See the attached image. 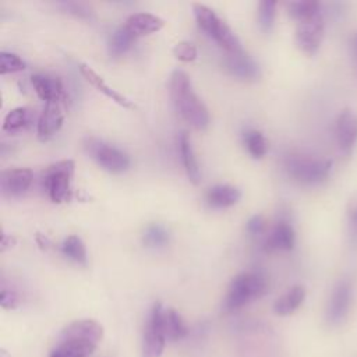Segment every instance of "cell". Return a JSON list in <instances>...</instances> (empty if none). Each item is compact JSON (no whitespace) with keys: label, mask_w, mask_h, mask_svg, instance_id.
Wrapping results in <instances>:
<instances>
[{"label":"cell","mask_w":357,"mask_h":357,"mask_svg":"<svg viewBox=\"0 0 357 357\" xmlns=\"http://www.w3.org/2000/svg\"><path fill=\"white\" fill-rule=\"evenodd\" d=\"M102 339L103 326L98 321H73L60 332L49 357H89Z\"/></svg>","instance_id":"obj_1"},{"label":"cell","mask_w":357,"mask_h":357,"mask_svg":"<svg viewBox=\"0 0 357 357\" xmlns=\"http://www.w3.org/2000/svg\"><path fill=\"white\" fill-rule=\"evenodd\" d=\"M169 93L174 109L194 128L205 130L209 126V112L195 93L191 79L183 70H174L169 79Z\"/></svg>","instance_id":"obj_2"},{"label":"cell","mask_w":357,"mask_h":357,"mask_svg":"<svg viewBox=\"0 0 357 357\" xmlns=\"http://www.w3.org/2000/svg\"><path fill=\"white\" fill-rule=\"evenodd\" d=\"M268 291V279L261 272L248 271L234 276L227 287L223 310L234 312L248 303L261 298Z\"/></svg>","instance_id":"obj_3"},{"label":"cell","mask_w":357,"mask_h":357,"mask_svg":"<svg viewBox=\"0 0 357 357\" xmlns=\"http://www.w3.org/2000/svg\"><path fill=\"white\" fill-rule=\"evenodd\" d=\"M286 173L296 181L305 185H315L325 181L332 172V160L311 155L291 152L283 159Z\"/></svg>","instance_id":"obj_4"},{"label":"cell","mask_w":357,"mask_h":357,"mask_svg":"<svg viewBox=\"0 0 357 357\" xmlns=\"http://www.w3.org/2000/svg\"><path fill=\"white\" fill-rule=\"evenodd\" d=\"M192 11L198 26L226 53H238L244 50L234 31L212 8L205 4L195 3L192 4Z\"/></svg>","instance_id":"obj_5"},{"label":"cell","mask_w":357,"mask_h":357,"mask_svg":"<svg viewBox=\"0 0 357 357\" xmlns=\"http://www.w3.org/2000/svg\"><path fill=\"white\" fill-rule=\"evenodd\" d=\"M74 160L64 159L47 166L42 172V185L53 202L61 204L71 198V181L74 177Z\"/></svg>","instance_id":"obj_6"},{"label":"cell","mask_w":357,"mask_h":357,"mask_svg":"<svg viewBox=\"0 0 357 357\" xmlns=\"http://www.w3.org/2000/svg\"><path fill=\"white\" fill-rule=\"evenodd\" d=\"M165 307L160 303H155L146 318V324L142 333L141 357H162L166 346V332L163 325Z\"/></svg>","instance_id":"obj_7"},{"label":"cell","mask_w":357,"mask_h":357,"mask_svg":"<svg viewBox=\"0 0 357 357\" xmlns=\"http://www.w3.org/2000/svg\"><path fill=\"white\" fill-rule=\"evenodd\" d=\"M353 303V284L347 278L339 279L331 290L326 308L325 319L329 325H340L349 315Z\"/></svg>","instance_id":"obj_8"},{"label":"cell","mask_w":357,"mask_h":357,"mask_svg":"<svg viewBox=\"0 0 357 357\" xmlns=\"http://www.w3.org/2000/svg\"><path fill=\"white\" fill-rule=\"evenodd\" d=\"M85 148L88 153L95 159V162L110 173H121L130 166V158L126 152L98 138H89L85 144Z\"/></svg>","instance_id":"obj_9"},{"label":"cell","mask_w":357,"mask_h":357,"mask_svg":"<svg viewBox=\"0 0 357 357\" xmlns=\"http://www.w3.org/2000/svg\"><path fill=\"white\" fill-rule=\"evenodd\" d=\"M324 32H325V22H324L322 13L312 18L300 21L297 22L296 32H294L296 45L305 54H315L322 43Z\"/></svg>","instance_id":"obj_10"},{"label":"cell","mask_w":357,"mask_h":357,"mask_svg":"<svg viewBox=\"0 0 357 357\" xmlns=\"http://www.w3.org/2000/svg\"><path fill=\"white\" fill-rule=\"evenodd\" d=\"M335 137L339 149L350 153L357 145V112L350 107L340 110L335 121Z\"/></svg>","instance_id":"obj_11"},{"label":"cell","mask_w":357,"mask_h":357,"mask_svg":"<svg viewBox=\"0 0 357 357\" xmlns=\"http://www.w3.org/2000/svg\"><path fill=\"white\" fill-rule=\"evenodd\" d=\"M223 66L230 75L243 81H257L261 77L258 63L244 50L238 53H226Z\"/></svg>","instance_id":"obj_12"},{"label":"cell","mask_w":357,"mask_h":357,"mask_svg":"<svg viewBox=\"0 0 357 357\" xmlns=\"http://www.w3.org/2000/svg\"><path fill=\"white\" fill-rule=\"evenodd\" d=\"M33 180V173L26 167L7 169L0 174V190L4 197H20L26 192Z\"/></svg>","instance_id":"obj_13"},{"label":"cell","mask_w":357,"mask_h":357,"mask_svg":"<svg viewBox=\"0 0 357 357\" xmlns=\"http://www.w3.org/2000/svg\"><path fill=\"white\" fill-rule=\"evenodd\" d=\"M296 243V231L287 219H279L264 240L266 251H290Z\"/></svg>","instance_id":"obj_14"},{"label":"cell","mask_w":357,"mask_h":357,"mask_svg":"<svg viewBox=\"0 0 357 357\" xmlns=\"http://www.w3.org/2000/svg\"><path fill=\"white\" fill-rule=\"evenodd\" d=\"M64 112L61 109V102H47L38 117L36 132L39 139L46 141L53 137L63 126Z\"/></svg>","instance_id":"obj_15"},{"label":"cell","mask_w":357,"mask_h":357,"mask_svg":"<svg viewBox=\"0 0 357 357\" xmlns=\"http://www.w3.org/2000/svg\"><path fill=\"white\" fill-rule=\"evenodd\" d=\"M31 84L36 92V95L47 102H63L64 99V88L61 81L57 77H52L47 74H33L31 77Z\"/></svg>","instance_id":"obj_16"},{"label":"cell","mask_w":357,"mask_h":357,"mask_svg":"<svg viewBox=\"0 0 357 357\" xmlns=\"http://www.w3.org/2000/svg\"><path fill=\"white\" fill-rule=\"evenodd\" d=\"M124 26L135 36H144L153 32H159L165 26V21L151 13H135L131 14L127 20Z\"/></svg>","instance_id":"obj_17"},{"label":"cell","mask_w":357,"mask_h":357,"mask_svg":"<svg viewBox=\"0 0 357 357\" xmlns=\"http://www.w3.org/2000/svg\"><path fill=\"white\" fill-rule=\"evenodd\" d=\"M241 192L230 184H216L211 187L205 195L206 204L213 209H225L238 202Z\"/></svg>","instance_id":"obj_18"},{"label":"cell","mask_w":357,"mask_h":357,"mask_svg":"<svg viewBox=\"0 0 357 357\" xmlns=\"http://www.w3.org/2000/svg\"><path fill=\"white\" fill-rule=\"evenodd\" d=\"M178 152H180L181 163H183V167L187 173V177L195 185L199 184L201 172H199L198 160L195 158V152H194V148H192V144H191V138L185 131H183L178 137Z\"/></svg>","instance_id":"obj_19"},{"label":"cell","mask_w":357,"mask_h":357,"mask_svg":"<svg viewBox=\"0 0 357 357\" xmlns=\"http://www.w3.org/2000/svg\"><path fill=\"white\" fill-rule=\"evenodd\" d=\"M79 71L82 74V77L93 86L96 88L99 92H102L105 96H107L109 99H112L113 102H116L117 105L123 106V107H132V103L128 98H126L124 95H121L120 92H117L116 89L110 88L105 81L103 78L92 68L89 67L88 64H81L79 66Z\"/></svg>","instance_id":"obj_20"},{"label":"cell","mask_w":357,"mask_h":357,"mask_svg":"<svg viewBox=\"0 0 357 357\" xmlns=\"http://www.w3.org/2000/svg\"><path fill=\"white\" fill-rule=\"evenodd\" d=\"M305 289L301 284H296L290 287L286 293H283L273 303V312L279 317H287L296 312L305 300Z\"/></svg>","instance_id":"obj_21"},{"label":"cell","mask_w":357,"mask_h":357,"mask_svg":"<svg viewBox=\"0 0 357 357\" xmlns=\"http://www.w3.org/2000/svg\"><path fill=\"white\" fill-rule=\"evenodd\" d=\"M163 325L167 340H181L188 335V326L174 308H165Z\"/></svg>","instance_id":"obj_22"},{"label":"cell","mask_w":357,"mask_h":357,"mask_svg":"<svg viewBox=\"0 0 357 357\" xmlns=\"http://www.w3.org/2000/svg\"><path fill=\"white\" fill-rule=\"evenodd\" d=\"M60 251L64 257H67L73 262H75L78 265H82V266H86L88 254H86V247H85L81 237H78L75 234L67 236L63 240L61 245H60Z\"/></svg>","instance_id":"obj_23"},{"label":"cell","mask_w":357,"mask_h":357,"mask_svg":"<svg viewBox=\"0 0 357 357\" xmlns=\"http://www.w3.org/2000/svg\"><path fill=\"white\" fill-rule=\"evenodd\" d=\"M137 38L124 26L121 25L120 28H117L110 39H109V53L112 57H120L124 53H127L130 50V47L132 46L134 40Z\"/></svg>","instance_id":"obj_24"},{"label":"cell","mask_w":357,"mask_h":357,"mask_svg":"<svg viewBox=\"0 0 357 357\" xmlns=\"http://www.w3.org/2000/svg\"><path fill=\"white\" fill-rule=\"evenodd\" d=\"M287 11L297 22L312 18L322 13L321 3L315 0H297L287 3Z\"/></svg>","instance_id":"obj_25"},{"label":"cell","mask_w":357,"mask_h":357,"mask_svg":"<svg viewBox=\"0 0 357 357\" xmlns=\"http://www.w3.org/2000/svg\"><path fill=\"white\" fill-rule=\"evenodd\" d=\"M243 141L248 153L254 159H259L265 156V153L268 152V141L264 137V134L258 130H254V128L245 130L243 134Z\"/></svg>","instance_id":"obj_26"},{"label":"cell","mask_w":357,"mask_h":357,"mask_svg":"<svg viewBox=\"0 0 357 357\" xmlns=\"http://www.w3.org/2000/svg\"><path fill=\"white\" fill-rule=\"evenodd\" d=\"M170 240V234L167 231V229L159 223H153L149 225L142 236V241L146 247L151 248H162L165 245H167Z\"/></svg>","instance_id":"obj_27"},{"label":"cell","mask_w":357,"mask_h":357,"mask_svg":"<svg viewBox=\"0 0 357 357\" xmlns=\"http://www.w3.org/2000/svg\"><path fill=\"white\" fill-rule=\"evenodd\" d=\"M278 3L273 0H262L258 3V25L265 33H269L275 25Z\"/></svg>","instance_id":"obj_28"},{"label":"cell","mask_w":357,"mask_h":357,"mask_svg":"<svg viewBox=\"0 0 357 357\" xmlns=\"http://www.w3.org/2000/svg\"><path fill=\"white\" fill-rule=\"evenodd\" d=\"M29 123V110L26 107H15L11 109L4 120H3V130L4 131H18L28 126Z\"/></svg>","instance_id":"obj_29"},{"label":"cell","mask_w":357,"mask_h":357,"mask_svg":"<svg viewBox=\"0 0 357 357\" xmlns=\"http://www.w3.org/2000/svg\"><path fill=\"white\" fill-rule=\"evenodd\" d=\"M346 233L351 247H357V194L346 204Z\"/></svg>","instance_id":"obj_30"},{"label":"cell","mask_w":357,"mask_h":357,"mask_svg":"<svg viewBox=\"0 0 357 357\" xmlns=\"http://www.w3.org/2000/svg\"><path fill=\"white\" fill-rule=\"evenodd\" d=\"M25 68V61L15 53L1 52L0 53V74L18 73Z\"/></svg>","instance_id":"obj_31"},{"label":"cell","mask_w":357,"mask_h":357,"mask_svg":"<svg viewBox=\"0 0 357 357\" xmlns=\"http://www.w3.org/2000/svg\"><path fill=\"white\" fill-rule=\"evenodd\" d=\"M173 54H174V57H176L177 60L188 63V61H194V60L197 59L198 52H197L195 45H192V43L188 42V40H181V42H178V43L174 45V47H173Z\"/></svg>","instance_id":"obj_32"},{"label":"cell","mask_w":357,"mask_h":357,"mask_svg":"<svg viewBox=\"0 0 357 357\" xmlns=\"http://www.w3.org/2000/svg\"><path fill=\"white\" fill-rule=\"evenodd\" d=\"M0 304L4 310H15L20 304L18 293L14 289L7 287L6 284H3L1 286V293H0Z\"/></svg>","instance_id":"obj_33"},{"label":"cell","mask_w":357,"mask_h":357,"mask_svg":"<svg viewBox=\"0 0 357 357\" xmlns=\"http://www.w3.org/2000/svg\"><path fill=\"white\" fill-rule=\"evenodd\" d=\"M265 229H266V222L262 215H254L247 220L245 230L250 236H259L265 233Z\"/></svg>","instance_id":"obj_34"},{"label":"cell","mask_w":357,"mask_h":357,"mask_svg":"<svg viewBox=\"0 0 357 357\" xmlns=\"http://www.w3.org/2000/svg\"><path fill=\"white\" fill-rule=\"evenodd\" d=\"M60 6L67 10V13H71L77 17H81V18H89L92 11L82 3H77V1H64V3H60Z\"/></svg>","instance_id":"obj_35"},{"label":"cell","mask_w":357,"mask_h":357,"mask_svg":"<svg viewBox=\"0 0 357 357\" xmlns=\"http://www.w3.org/2000/svg\"><path fill=\"white\" fill-rule=\"evenodd\" d=\"M350 50H351V56H353V60L357 67V31L350 38Z\"/></svg>","instance_id":"obj_36"},{"label":"cell","mask_w":357,"mask_h":357,"mask_svg":"<svg viewBox=\"0 0 357 357\" xmlns=\"http://www.w3.org/2000/svg\"><path fill=\"white\" fill-rule=\"evenodd\" d=\"M15 243V237L13 236H8V234H3V238H1V251H6L7 247L13 245Z\"/></svg>","instance_id":"obj_37"},{"label":"cell","mask_w":357,"mask_h":357,"mask_svg":"<svg viewBox=\"0 0 357 357\" xmlns=\"http://www.w3.org/2000/svg\"><path fill=\"white\" fill-rule=\"evenodd\" d=\"M36 243L40 245V248H45V250L50 247V240L43 234H36Z\"/></svg>","instance_id":"obj_38"}]
</instances>
